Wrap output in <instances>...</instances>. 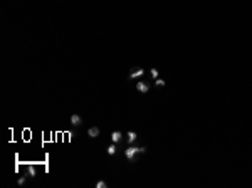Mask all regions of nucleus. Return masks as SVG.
Instances as JSON below:
<instances>
[{"instance_id": "f257e3e1", "label": "nucleus", "mask_w": 252, "mask_h": 188, "mask_svg": "<svg viewBox=\"0 0 252 188\" xmlns=\"http://www.w3.org/2000/svg\"><path fill=\"white\" fill-rule=\"evenodd\" d=\"M146 151V148L145 146H129L124 150V155H126V158L131 160V161H135V156L138 153H145Z\"/></svg>"}, {"instance_id": "f03ea898", "label": "nucleus", "mask_w": 252, "mask_h": 188, "mask_svg": "<svg viewBox=\"0 0 252 188\" xmlns=\"http://www.w3.org/2000/svg\"><path fill=\"white\" fill-rule=\"evenodd\" d=\"M143 72H145V70L141 69V67H133V69L129 70V79H135V77L143 76Z\"/></svg>"}, {"instance_id": "7ed1b4c3", "label": "nucleus", "mask_w": 252, "mask_h": 188, "mask_svg": "<svg viewBox=\"0 0 252 188\" xmlns=\"http://www.w3.org/2000/svg\"><path fill=\"white\" fill-rule=\"evenodd\" d=\"M136 89H138L140 93H148V91H150V84H148V82L140 81L138 84H136Z\"/></svg>"}, {"instance_id": "20e7f679", "label": "nucleus", "mask_w": 252, "mask_h": 188, "mask_svg": "<svg viewBox=\"0 0 252 188\" xmlns=\"http://www.w3.org/2000/svg\"><path fill=\"white\" fill-rule=\"evenodd\" d=\"M81 123H82V118L79 114H72L71 116V124L72 126H81Z\"/></svg>"}, {"instance_id": "39448f33", "label": "nucleus", "mask_w": 252, "mask_h": 188, "mask_svg": "<svg viewBox=\"0 0 252 188\" xmlns=\"http://www.w3.org/2000/svg\"><path fill=\"white\" fill-rule=\"evenodd\" d=\"M88 135L91 136V138H98L99 136V128L98 126H93V128L88 129Z\"/></svg>"}, {"instance_id": "423d86ee", "label": "nucleus", "mask_w": 252, "mask_h": 188, "mask_svg": "<svg viewBox=\"0 0 252 188\" xmlns=\"http://www.w3.org/2000/svg\"><path fill=\"white\" fill-rule=\"evenodd\" d=\"M111 140H113V143H119V141L123 140V135H121L119 131H113V133H111Z\"/></svg>"}, {"instance_id": "0eeeda50", "label": "nucleus", "mask_w": 252, "mask_h": 188, "mask_svg": "<svg viewBox=\"0 0 252 188\" xmlns=\"http://www.w3.org/2000/svg\"><path fill=\"white\" fill-rule=\"evenodd\" d=\"M27 175L32 176V178L37 175V171H35V166H34V164H29V166H27Z\"/></svg>"}, {"instance_id": "6e6552de", "label": "nucleus", "mask_w": 252, "mask_h": 188, "mask_svg": "<svg viewBox=\"0 0 252 188\" xmlns=\"http://www.w3.org/2000/svg\"><path fill=\"white\" fill-rule=\"evenodd\" d=\"M136 138H138V136H136L135 131H129V133H128V143H129V145H131L133 141H136Z\"/></svg>"}, {"instance_id": "1a4fd4ad", "label": "nucleus", "mask_w": 252, "mask_h": 188, "mask_svg": "<svg viewBox=\"0 0 252 188\" xmlns=\"http://www.w3.org/2000/svg\"><path fill=\"white\" fill-rule=\"evenodd\" d=\"M106 151H108V155H114V153H116V146H114V145H109Z\"/></svg>"}, {"instance_id": "9d476101", "label": "nucleus", "mask_w": 252, "mask_h": 188, "mask_svg": "<svg viewBox=\"0 0 252 188\" xmlns=\"http://www.w3.org/2000/svg\"><path fill=\"white\" fill-rule=\"evenodd\" d=\"M106 187H108V185H106V182H104V180H101V182H98V183H96V188H106Z\"/></svg>"}, {"instance_id": "9b49d317", "label": "nucleus", "mask_w": 252, "mask_h": 188, "mask_svg": "<svg viewBox=\"0 0 252 188\" xmlns=\"http://www.w3.org/2000/svg\"><path fill=\"white\" fill-rule=\"evenodd\" d=\"M25 182H27V178H25V176H20V178L17 180L19 185H25Z\"/></svg>"}, {"instance_id": "f8f14e48", "label": "nucleus", "mask_w": 252, "mask_h": 188, "mask_svg": "<svg viewBox=\"0 0 252 188\" xmlns=\"http://www.w3.org/2000/svg\"><path fill=\"white\" fill-rule=\"evenodd\" d=\"M151 77L153 79H158V70L156 69H151Z\"/></svg>"}, {"instance_id": "ddd939ff", "label": "nucleus", "mask_w": 252, "mask_h": 188, "mask_svg": "<svg viewBox=\"0 0 252 188\" xmlns=\"http://www.w3.org/2000/svg\"><path fill=\"white\" fill-rule=\"evenodd\" d=\"M155 84H156V86H165V81H163V79H156Z\"/></svg>"}]
</instances>
